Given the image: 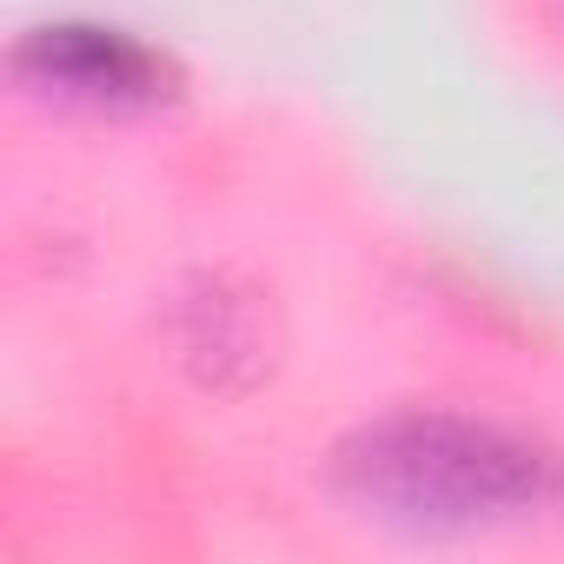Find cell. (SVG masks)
I'll list each match as a JSON object with an SVG mask.
<instances>
[{"label":"cell","mask_w":564,"mask_h":564,"mask_svg":"<svg viewBox=\"0 0 564 564\" xmlns=\"http://www.w3.org/2000/svg\"><path fill=\"white\" fill-rule=\"evenodd\" d=\"M339 478L379 518L425 524V531L505 524L564 498L557 452L505 425L452 419V412H405V419L359 432L339 458Z\"/></svg>","instance_id":"cell-1"},{"label":"cell","mask_w":564,"mask_h":564,"mask_svg":"<svg viewBox=\"0 0 564 564\" xmlns=\"http://www.w3.org/2000/svg\"><path fill=\"white\" fill-rule=\"evenodd\" d=\"M28 61L47 67L54 87L67 94H94V100H120V94H153V54L120 41V34H100V28H47Z\"/></svg>","instance_id":"cell-2"}]
</instances>
